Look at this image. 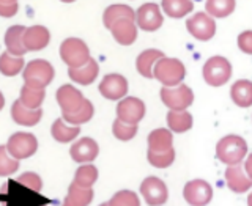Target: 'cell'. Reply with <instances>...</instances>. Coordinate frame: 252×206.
Instances as JSON below:
<instances>
[{
    "label": "cell",
    "instance_id": "cell-11",
    "mask_svg": "<svg viewBox=\"0 0 252 206\" xmlns=\"http://www.w3.org/2000/svg\"><path fill=\"white\" fill-rule=\"evenodd\" d=\"M186 29L195 39L208 41L216 33V22L207 11H200L186 21Z\"/></svg>",
    "mask_w": 252,
    "mask_h": 206
},
{
    "label": "cell",
    "instance_id": "cell-15",
    "mask_svg": "<svg viewBox=\"0 0 252 206\" xmlns=\"http://www.w3.org/2000/svg\"><path fill=\"white\" fill-rule=\"evenodd\" d=\"M225 184L235 194H246L252 191V179L244 170V165H227L225 173Z\"/></svg>",
    "mask_w": 252,
    "mask_h": 206
},
{
    "label": "cell",
    "instance_id": "cell-37",
    "mask_svg": "<svg viewBox=\"0 0 252 206\" xmlns=\"http://www.w3.org/2000/svg\"><path fill=\"white\" fill-rule=\"evenodd\" d=\"M19 169V161L8 153L6 145H0V177H10Z\"/></svg>",
    "mask_w": 252,
    "mask_h": 206
},
{
    "label": "cell",
    "instance_id": "cell-41",
    "mask_svg": "<svg viewBox=\"0 0 252 206\" xmlns=\"http://www.w3.org/2000/svg\"><path fill=\"white\" fill-rule=\"evenodd\" d=\"M18 10H19L18 2H16V3L0 2V16H2V18H13V16L18 13Z\"/></svg>",
    "mask_w": 252,
    "mask_h": 206
},
{
    "label": "cell",
    "instance_id": "cell-7",
    "mask_svg": "<svg viewBox=\"0 0 252 206\" xmlns=\"http://www.w3.org/2000/svg\"><path fill=\"white\" fill-rule=\"evenodd\" d=\"M139 194L148 206H164L169 200V187L158 177H147L142 181Z\"/></svg>",
    "mask_w": 252,
    "mask_h": 206
},
{
    "label": "cell",
    "instance_id": "cell-38",
    "mask_svg": "<svg viewBox=\"0 0 252 206\" xmlns=\"http://www.w3.org/2000/svg\"><path fill=\"white\" fill-rule=\"evenodd\" d=\"M137 124H128V123H123L120 121L118 118H115V121L112 123V134L114 137L122 140V142H128L131 139L136 137L137 134Z\"/></svg>",
    "mask_w": 252,
    "mask_h": 206
},
{
    "label": "cell",
    "instance_id": "cell-42",
    "mask_svg": "<svg viewBox=\"0 0 252 206\" xmlns=\"http://www.w3.org/2000/svg\"><path fill=\"white\" fill-rule=\"evenodd\" d=\"M244 170H246V173L249 175V178L252 179V153L248 154L246 161H244Z\"/></svg>",
    "mask_w": 252,
    "mask_h": 206
},
{
    "label": "cell",
    "instance_id": "cell-47",
    "mask_svg": "<svg viewBox=\"0 0 252 206\" xmlns=\"http://www.w3.org/2000/svg\"><path fill=\"white\" fill-rule=\"evenodd\" d=\"M62 2H65V3H71V2H74V0H62Z\"/></svg>",
    "mask_w": 252,
    "mask_h": 206
},
{
    "label": "cell",
    "instance_id": "cell-40",
    "mask_svg": "<svg viewBox=\"0 0 252 206\" xmlns=\"http://www.w3.org/2000/svg\"><path fill=\"white\" fill-rule=\"evenodd\" d=\"M236 43H238L241 52L252 55V30H244L243 33H240Z\"/></svg>",
    "mask_w": 252,
    "mask_h": 206
},
{
    "label": "cell",
    "instance_id": "cell-5",
    "mask_svg": "<svg viewBox=\"0 0 252 206\" xmlns=\"http://www.w3.org/2000/svg\"><path fill=\"white\" fill-rule=\"evenodd\" d=\"M60 57L68 68H81L92 59L89 46L81 38H66L60 44Z\"/></svg>",
    "mask_w": 252,
    "mask_h": 206
},
{
    "label": "cell",
    "instance_id": "cell-18",
    "mask_svg": "<svg viewBox=\"0 0 252 206\" xmlns=\"http://www.w3.org/2000/svg\"><path fill=\"white\" fill-rule=\"evenodd\" d=\"M114 39L122 46H129L137 39V24L132 19H122L110 27Z\"/></svg>",
    "mask_w": 252,
    "mask_h": 206
},
{
    "label": "cell",
    "instance_id": "cell-43",
    "mask_svg": "<svg viewBox=\"0 0 252 206\" xmlns=\"http://www.w3.org/2000/svg\"><path fill=\"white\" fill-rule=\"evenodd\" d=\"M3 106H5V98H3V94H2V91H0V110L3 109Z\"/></svg>",
    "mask_w": 252,
    "mask_h": 206
},
{
    "label": "cell",
    "instance_id": "cell-1",
    "mask_svg": "<svg viewBox=\"0 0 252 206\" xmlns=\"http://www.w3.org/2000/svg\"><path fill=\"white\" fill-rule=\"evenodd\" d=\"M216 157L225 165H238L248 157L246 140L235 134H228L216 144Z\"/></svg>",
    "mask_w": 252,
    "mask_h": 206
},
{
    "label": "cell",
    "instance_id": "cell-22",
    "mask_svg": "<svg viewBox=\"0 0 252 206\" xmlns=\"http://www.w3.org/2000/svg\"><path fill=\"white\" fill-rule=\"evenodd\" d=\"M24 31L26 27L22 26H13L6 30L5 33V46H6V52L16 55V57H22L24 54L27 52L26 46H24Z\"/></svg>",
    "mask_w": 252,
    "mask_h": 206
},
{
    "label": "cell",
    "instance_id": "cell-16",
    "mask_svg": "<svg viewBox=\"0 0 252 206\" xmlns=\"http://www.w3.org/2000/svg\"><path fill=\"white\" fill-rule=\"evenodd\" d=\"M99 154L98 144L90 137H82L69 148L71 159L77 164H92Z\"/></svg>",
    "mask_w": 252,
    "mask_h": 206
},
{
    "label": "cell",
    "instance_id": "cell-32",
    "mask_svg": "<svg viewBox=\"0 0 252 206\" xmlns=\"http://www.w3.org/2000/svg\"><path fill=\"white\" fill-rule=\"evenodd\" d=\"M24 69V59L22 57H13L11 54L3 52L0 54V73L3 76H18Z\"/></svg>",
    "mask_w": 252,
    "mask_h": 206
},
{
    "label": "cell",
    "instance_id": "cell-31",
    "mask_svg": "<svg viewBox=\"0 0 252 206\" xmlns=\"http://www.w3.org/2000/svg\"><path fill=\"white\" fill-rule=\"evenodd\" d=\"M98 169L93 164H81V167L74 173V183L82 187H93L98 181Z\"/></svg>",
    "mask_w": 252,
    "mask_h": 206
},
{
    "label": "cell",
    "instance_id": "cell-36",
    "mask_svg": "<svg viewBox=\"0 0 252 206\" xmlns=\"http://www.w3.org/2000/svg\"><path fill=\"white\" fill-rule=\"evenodd\" d=\"M107 205L109 206H140V197L134 191L123 189V191H118L110 197Z\"/></svg>",
    "mask_w": 252,
    "mask_h": 206
},
{
    "label": "cell",
    "instance_id": "cell-9",
    "mask_svg": "<svg viewBox=\"0 0 252 206\" xmlns=\"http://www.w3.org/2000/svg\"><path fill=\"white\" fill-rule=\"evenodd\" d=\"M183 199L189 206H207L213 200V187L205 179H191L183 187Z\"/></svg>",
    "mask_w": 252,
    "mask_h": 206
},
{
    "label": "cell",
    "instance_id": "cell-20",
    "mask_svg": "<svg viewBox=\"0 0 252 206\" xmlns=\"http://www.w3.org/2000/svg\"><path fill=\"white\" fill-rule=\"evenodd\" d=\"M162 57H165L164 52L162 51H158V49H147L144 52H140L137 55V60H136V68L139 71V74L147 77V79H155L153 77L155 65Z\"/></svg>",
    "mask_w": 252,
    "mask_h": 206
},
{
    "label": "cell",
    "instance_id": "cell-34",
    "mask_svg": "<svg viewBox=\"0 0 252 206\" xmlns=\"http://www.w3.org/2000/svg\"><path fill=\"white\" fill-rule=\"evenodd\" d=\"M205 8L211 18H227L235 10V0H207Z\"/></svg>",
    "mask_w": 252,
    "mask_h": 206
},
{
    "label": "cell",
    "instance_id": "cell-23",
    "mask_svg": "<svg viewBox=\"0 0 252 206\" xmlns=\"http://www.w3.org/2000/svg\"><path fill=\"white\" fill-rule=\"evenodd\" d=\"M122 19H132L134 21L136 19V11H134L129 5L115 3V5L107 6L104 14H102V22H104L106 29H109V30L115 22L122 21Z\"/></svg>",
    "mask_w": 252,
    "mask_h": 206
},
{
    "label": "cell",
    "instance_id": "cell-12",
    "mask_svg": "<svg viewBox=\"0 0 252 206\" xmlns=\"http://www.w3.org/2000/svg\"><path fill=\"white\" fill-rule=\"evenodd\" d=\"M128 88L129 87L126 77L117 73L104 76L98 87L99 93L109 101H122L128 94Z\"/></svg>",
    "mask_w": 252,
    "mask_h": 206
},
{
    "label": "cell",
    "instance_id": "cell-29",
    "mask_svg": "<svg viewBox=\"0 0 252 206\" xmlns=\"http://www.w3.org/2000/svg\"><path fill=\"white\" fill-rule=\"evenodd\" d=\"M161 6L164 13L173 19L185 18L186 14H189L194 10V5L191 0H162Z\"/></svg>",
    "mask_w": 252,
    "mask_h": 206
},
{
    "label": "cell",
    "instance_id": "cell-33",
    "mask_svg": "<svg viewBox=\"0 0 252 206\" xmlns=\"http://www.w3.org/2000/svg\"><path fill=\"white\" fill-rule=\"evenodd\" d=\"M147 161L152 167L169 169L173 164V161H175V149L170 148V149H167V151H153V149H148Z\"/></svg>",
    "mask_w": 252,
    "mask_h": 206
},
{
    "label": "cell",
    "instance_id": "cell-14",
    "mask_svg": "<svg viewBox=\"0 0 252 206\" xmlns=\"http://www.w3.org/2000/svg\"><path fill=\"white\" fill-rule=\"evenodd\" d=\"M162 13L159 5L156 3H144L139 10L136 11V22L137 27L145 30V31H155L162 26Z\"/></svg>",
    "mask_w": 252,
    "mask_h": 206
},
{
    "label": "cell",
    "instance_id": "cell-30",
    "mask_svg": "<svg viewBox=\"0 0 252 206\" xmlns=\"http://www.w3.org/2000/svg\"><path fill=\"white\" fill-rule=\"evenodd\" d=\"M46 98V91L44 88H32V87L22 85L21 93H19V101L22 102L24 106L29 107V109H41V104Z\"/></svg>",
    "mask_w": 252,
    "mask_h": 206
},
{
    "label": "cell",
    "instance_id": "cell-44",
    "mask_svg": "<svg viewBox=\"0 0 252 206\" xmlns=\"http://www.w3.org/2000/svg\"><path fill=\"white\" fill-rule=\"evenodd\" d=\"M62 206H76V205H73V203L68 202V200L65 199V200H63V203H62Z\"/></svg>",
    "mask_w": 252,
    "mask_h": 206
},
{
    "label": "cell",
    "instance_id": "cell-28",
    "mask_svg": "<svg viewBox=\"0 0 252 206\" xmlns=\"http://www.w3.org/2000/svg\"><path fill=\"white\" fill-rule=\"evenodd\" d=\"M93 197H94L93 187H82L73 181L68 187V194L65 199L76 206H89L93 202Z\"/></svg>",
    "mask_w": 252,
    "mask_h": 206
},
{
    "label": "cell",
    "instance_id": "cell-46",
    "mask_svg": "<svg viewBox=\"0 0 252 206\" xmlns=\"http://www.w3.org/2000/svg\"><path fill=\"white\" fill-rule=\"evenodd\" d=\"M0 2H5V3H16L18 0H0Z\"/></svg>",
    "mask_w": 252,
    "mask_h": 206
},
{
    "label": "cell",
    "instance_id": "cell-21",
    "mask_svg": "<svg viewBox=\"0 0 252 206\" xmlns=\"http://www.w3.org/2000/svg\"><path fill=\"white\" fill-rule=\"evenodd\" d=\"M98 74H99V66L96 60L93 59H90L89 63L81 68H68L69 79L79 85H90L93 81H96Z\"/></svg>",
    "mask_w": 252,
    "mask_h": 206
},
{
    "label": "cell",
    "instance_id": "cell-25",
    "mask_svg": "<svg viewBox=\"0 0 252 206\" xmlns=\"http://www.w3.org/2000/svg\"><path fill=\"white\" fill-rule=\"evenodd\" d=\"M230 98L238 107H251L252 106V81L240 79L230 88Z\"/></svg>",
    "mask_w": 252,
    "mask_h": 206
},
{
    "label": "cell",
    "instance_id": "cell-45",
    "mask_svg": "<svg viewBox=\"0 0 252 206\" xmlns=\"http://www.w3.org/2000/svg\"><path fill=\"white\" fill-rule=\"evenodd\" d=\"M248 206H252V191L248 195Z\"/></svg>",
    "mask_w": 252,
    "mask_h": 206
},
{
    "label": "cell",
    "instance_id": "cell-3",
    "mask_svg": "<svg viewBox=\"0 0 252 206\" xmlns=\"http://www.w3.org/2000/svg\"><path fill=\"white\" fill-rule=\"evenodd\" d=\"M233 73L232 63L222 55H213L205 61L202 76L203 81L211 87H222L230 81Z\"/></svg>",
    "mask_w": 252,
    "mask_h": 206
},
{
    "label": "cell",
    "instance_id": "cell-10",
    "mask_svg": "<svg viewBox=\"0 0 252 206\" xmlns=\"http://www.w3.org/2000/svg\"><path fill=\"white\" fill-rule=\"evenodd\" d=\"M147 112L145 102L136 96H126L117 104V118L128 124H139Z\"/></svg>",
    "mask_w": 252,
    "mask_h": 206
},
{
    "label": "cell",
    "instance_id": "cell-2",
    "mask_svg": "<svg viewBox=\"0 0 252 206\" xmlns=\"http://www.w3.org/2000/svg\"><path fill=\"white\" fill-rule=\"evenodd\" d=\"M185 76V65L181 63V60L173 57H162L153 69V77L159 81L162 87H178L183 84Z\"/></svg>",
    "mask_w": 252,
    "mask_h": 206
},
{
    "label": "cell",
    "instance_id": "cell-4",
    "mask_svg": "<svg viewBox=\"0 0 252 206\" xmlns=\"http://www.w3.org/2000/svg\"><path fill=\"white\" fill-rule=\"evenodd\" d=\"M24 82L32 88H46L54 81L55 69L47 60L36 59L29 61L24 68Z\"/></svg>",
    "mask_w": 252,
    "mask_h": 206
},
{
    "label": "cell",
    "instance_id": "cell-6",
    "mask_svg": "<svg viewBox=\"0 0 252 206\" xmlns=\"http://www.w3.org/2000/svg\"><path fill=\"white\" fill-rule=\"evenodd\" d=\"M159 94L161 101L169 110H188L194 102V93L186 84L178 87H162Z\"/></svg>",
    "mask_w": 252,
    "mask_h": 206
},
{
    "label": "cell",
    "instance_id": "cell-26",
    "mask_svg": "<svg viewBox=\"0 0 252 206\" xmlns=\"http://www.w3.org/2000/svg\"><path fill=\"white\" fill-rule=\"evenodd\" d=\"M51 134L60 144H69V142H74V139L81 134V128L68 124L63 118H57L51 126Z\"/></svg>",
    "mask_w": 252,
    "mask_h": 206
},
{
    "label": "cell",
    "instance_id": "cell-13",
    "mask_svg": "<svg viewBox=\"0 0 252 206\" xmlns=\"http://www.w3.org/2000/svg\"><path fill=\"white\" fill-rule=\"evenodd\" d=\"M55 98H57V102L62 109V115L77 112L85 102L84 94L79 91L76 87L69 84L62 85L57 90V93H55Z\"/></svg>",
    "mask_w": 252,
    "mask_h": 206
},
{
    "label": "cell",
    "instance_id": "cell-35",
    "mask_svg": "<svg viewBox=\"0 0 252 206\" xmlns=\"http://www.w3.org/2000/svg\"><path fill=\"white\" fill-rule=\"evenodd\" d=\"M93 114H94V109H93V104L89 101V99H85L84 102V106L77 110V112L74 114H65V115H62V118L65 120L68 124H73V126H81L84 123H89L92 118H93Z\"/></svg>",
    "mask_w": 252,
    "mask_h": 206
},
{
    "label": "cell",
    "instance_id": "cell-8",
    "mask_svg": "<svg viewBox=\"0 0 252 206\" xmlns=\"http://www.w3.org/2000/svg\"><path fill=\"white\" fill-rule=\"evenodd\" d=\"M6 149L14 159H27L33 156L38 149V140L33 134L30 132H16L10 136L6 142Z\"/></svg>",
    "mask_w": 252,
    "mask_h": 206
},
{
    "label": "cell",
    "instance_id": "cell-27",
    "mask_svg": "<svg viewBox=\"0 0 252 206\" xmlns=\"http://www.w3.org/2000/svg\"><path fill=\"white\" fill-rule=\"evenodd\" d=\"M147 144L148 149H153V151H167V149L173 148V132L169 128L155 129L148 134Z\"/></svg>",
    "mask_w": 252,
    "mask_h": 206
},
{
    "label": "cell",
    "instance_id": "cell-39",
    "mask_svg": "<svg viewBox=\"0 0 252 206\" xmlns=\"http://www.w3.org/2000/svg\"><path fill=\"white\" fill-rule=\"evenodd\" d=\"M16 181H18L21 186L27 187V189H30V191H33V192H41V189H43V179L39 175H36L35 172L22 173V175Z\"/></svg>",
    "mask_w": 252,
    "mask_h": 206
},
{
    "label": "cell",
    "instance_id": "cell-19",
    "mask_svg": "<svg viewBox=\"0 0 252 206\" xmlns=\"http://www.w3.org/2000/svg\"><path fill=\"white\" fill-rule=\"evenodd\" d=\"M43 117V110L41 109H29L22 104V102L18 99L13 102L11 106V118L14 120V123H18L21 126H35L39 123V120H41Z\"/></svg>",
    "mask_w": 252,
    "mask_h": 206
},
{
    "label": "cell",
    "instance_id": "cell-48",
    "mask_svg": "<svg viewBox=\"0 0 252 206\" xmlns=\"http://www.w3.org/2000/svg\"><path fill=\"white\" fill-rule=\"evenodd\" d=\"M99 206H109V205H107V203H101Z\"/></svg>",
    "mask_w": 252,
    "mask_h": 206
},
{
    "label": "cell",
    "instance_id": "cell-17",
    "mask_svg": "<svg viewBox=\"0 0 252 206\" xmlns=\"http://www.w3.org/2000/svg\"><path fill=\"white\" fill-rule=\"evenodd\" d=\"M22 39L27 51H41L49 44L51 33L44 26H32L26 29Z\"/></svg>",
    "mask_w": 252,
    "mask_h": 206
},
{
    "label": "cell",
    "instance_id": "cell-24",
    "mask_svg": "<svg viewBox=\"0 0 252 206\" xmlns=\"http://www.w3.org/2000/svg\"><path fill=\"white\" fill-rule=\"evenodd\" d=\"M165 121L172 132L177 134H183L188 132L192 128V115L188 112V110H169L167 117H165Z\"/></svg>",
    "mask_w": 252,
    "mask_h": 206
}]
</instances>
